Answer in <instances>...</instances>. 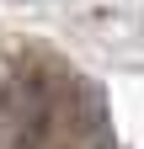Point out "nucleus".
<instances>
[]
</instances>
